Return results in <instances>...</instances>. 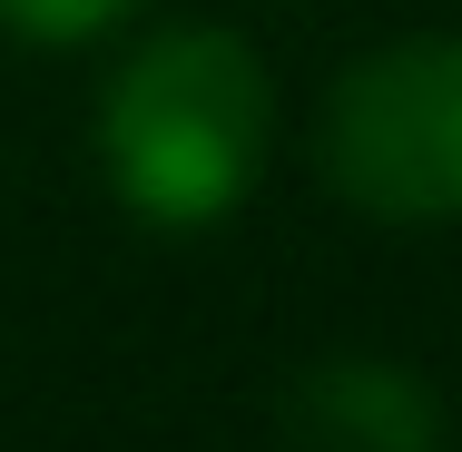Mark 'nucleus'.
<instances>
[{
	"label": "nucleus",
	"mask_w": 462,
	"mask_h": 452,
	"mask_svg": "<svg viewBox=\"0 0 462 452\" xmlns=\"http://www.w3.org/2000/svg\"><path fill=\"white\" fill-rule=\"evenodd\" d=\"M266 60L236 30H158L98 98V168L148 226H217L266 168Z\"/></svg>",
	"instance_id": "obj_1"
},
{
	"label": "nucleus",
	"mask_w": 462,
	"mask_h": 452,
	"mask_svg": "<svg viewBox=\"0 0 462 452\" xmlns=\"http://www.w3.org/2000/svg\"><path fill=\"white\" fill-rule=\"evenodd\" d=\"M325 178L374 217H462V40H393L325 98Z\"/></svg>",
	"instance_id": "obj_2"
},
{
	"label": "nucleus",
	"mask_w": 462,
	"mask_h": 452,
	"mask_svg": "<svg viewBox=\"0 0 462 452\" xmlns=\"http://www.w3.org/2000/svg\"><path fill=\"white\" fill-rule=\"evenodd\" d=\"M285 443L295 452H443V393L403 364L335 355L285 393Z\"/></svg>",
	"instance_id": "obj_3"
},
{
	"label": "nucleus",
	"mask_w": 462,
	"mask_h": 452,
	"mask_svg": "<svg viewBox=\"0 0 462 452\" xmlns=\"http://www.w3.org/2000/svg\"><path fill=\"white\" fill-rule=\"evenodd\" d=\"M118 10H138V0H0V30L10 40H89Z\"/></svg>",
	"instance_id": "obj_4"
}]
</instances>
